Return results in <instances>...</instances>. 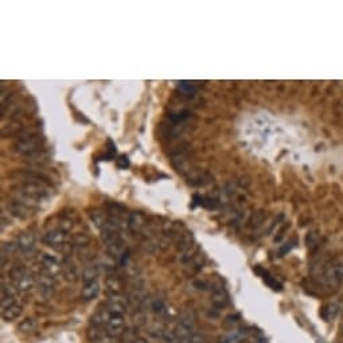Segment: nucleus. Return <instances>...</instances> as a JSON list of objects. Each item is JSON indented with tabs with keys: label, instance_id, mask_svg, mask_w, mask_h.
I'll list each match as a JSON object with an SVG mask.
<instances>
[{
	"label": "nucleus",
	"instance_id": "f257e3e1",
	"mask_svg": "<svg viewBox=\"0 0 343 343\" xmlns=\"http://www.w3.org/2000/svg\"><path fill=\"white\" fill-rule=\"evenodd\" d=\"M14 190L18 201L33 210L45 207L50 199V188L46 184L22 183L14 187Z\"/></svg>",
	"mask_w": 343,
	"mask_h": 343
},
{
	"label": "nucleus",
	"instance_id": "f03ea898",
	"mask_svg": "<svg viewBox=\"0 0 343 343\" xmlns=\"http://www.w3.org/2000/svg\"><path fill=\"white\" fill-rule=\"evenodd\" d=\"M43 144H45V138L42 135H30L19 139L14 144V148L21 155H35L37 152H39V150H42Z\"/></svg>",
	"mask_w": 343,
	"mask_h": 343
},
{
	"label": "nucleus",
	"instance_id": "7ed1b4c3",
	"mask_svg": "<svg viewBox=\"0 0 343 343\" xmlns=\"http://www.w3.org/2000/svg\"><path fill=\"white\" fill-rule=\"evenodd\" d=\"M322 280L327 285H338L343 281V264H330L322 273Z\"/></svg>",
	"mask_w": 343,
	"mask_h": 343
},
{
	"label": "nucleus",
	"instance_id": "20e7f679",
	"mask_svg": "<svg viewBox=\"0 0 343 343\" xmlns=\"http://www.w3.org/2000/svg\"><path fill=\"white\" fill-rule=\"evenodd\" d=\"M37 285L39 293L49 299L55 292V277L42 271L37 277Z\"/></svg>",
	"mask_w": 343,
	"mask_h": 343
},
{
	"label": "nucleus",
	"instance_id": "39448f33",
	"mask_svg": "<svg viewBox=\"0 0 343 343\" xmlns=\"http://www.w3.org/2000/svg\"><path fill=\"white\" fill-rule=\"evenodd\" d=\"M193 331H194L193 318H191V315L184 314L183 316L179 319V322L176 323L174 332H175L176 336L179 338V340H184V339H188L191 335L194 334Z\"/></svg>",
	"mask_w": 343,
	"mask_h": 343
},
{
	"label": "nucleus",
	"instance_id": "423d86ee",
	"mask_svg": "<svg viewBox=\"0 0 343 343\" xmlns=\"http://www.w3.org/2000/svg\"><path fill=\"white\" fill-rule=\"evenodd\" d=\"M106 334L112 335V336H122L123 332L126 331V319L123 315L112 314L106 324Z\"/></svg>",
	"mask_w": 343,
	"mask_h": 343
},
{
	"label": "nucleus",
	"instance_id": "0eeeda50",
	"mask_svg": "<svg viewBox=\"0 0 343 343\" xmlns=\"http://www.w3.org/2000/svg\"><path fill=\"white\" fill-rule=\"evenodd\" d=\"M67 240L66 232L61 231V229H53V231H49L46 235L43 236V243L47 244L49 247L53 248H59L63 247Z\"/></svg>",
	"mask_w": 343,
	"mask_h": 343
},
{
	"label": "nucleus",
	"instance_id": "6e6552de",
	"mask_svg": "<svg viewBox=\"0 0 343 343\" xmlns=\"http://www.w3.org/2000/svg\"><path fill=\"white\" fill-rule=\"evenodd\" d=\"M105 307L108 308L110 314L124 315L128 308V300L124 299L122 295H110Z\"/></svg>",
	"mask_w": 343,
	"mask_h": 343
},
{
	"label": "nucleus",
	"instance_id": "1a4fd4ad",
	"mask_svg": "<svg viewBox=\"0 0 343 343\" xmlns=\"http://www.w3.org/2000/svg\"><path fill=\"white\" fill-rule=\"evenodd\" d=\"M147 226L146 215L140 211H134L128 215V222H127V227L130 229V232L138 235L144 231V227Z\"/></svg>",
	"mask_w": 343,
	"mask_h": 343
},
{
	"label": "nucleus",
	"instance_id": "9d476101",
	"mask_svg": "<svg viewBox=\"0 0 343 343\" xmlns=\"http://www.w3.org/2000/svg\"><path fill=\"white\" fill-rule=\"evenodd\" d=\"M14 176H17L18 179L23 180V183H38V184L49 183V178H47L46 175H43V174H41V172L30 171V170L15 172Z\"/></svg>",
	"mask_w": 343,
	"mask_h": 343
},
{
	"label": "nucleus",
	"instance_id": "9b49d317",
	"mask_svg": "<svg viewBox=\"0 0 343 343\" xmlns=\"http://www.w3.org/2000/svg\"><path fill=\"white\" fill-rule=\"evenodd\" d=\"M7 209L14 217L19 218V219H27L33 215V209H30L26 205H23L22 202H19L18 199H14V201L7 202Z\"/></svg>",
	"mask_w": 343,
	"mask_h": 343
},
{
	"label": "nucleus",
	"instance_id": "f8f14e48",
	"mask_svg": "<svg viewBox=\"0 0 343 343\" xmlns=\"http://www.w3.org/2000/svg\"><path fill=\"white\" fill-rule=\"evenodd\" d=\"M41 265H42L43 272L49 273L54 277L62 271V265L59 264V261L55 259L54 256L51 255H43L41 257Z\"/></svg>",
	"mask_w": 343,
	"mask_h": 343
},
{
	"label": "nucleus",
	"instance_id": "ddd939ff",
	"mask_svg": "<svg viewBox=\"0 0 343 343\" xmlns=\"http://www.w3.org/2000/svg\"><path fill=\"white\" fill-rule=\"evenodd\" d=\"M17 247L18 251H21L25 255L33 253L34 249H35V237H34L33 233H30V232L22 233L17 240Z\"/></svg>",
	"mask_w": 343,
	"mask_h": 343
},
{
	"label": "nucleus",
	"instance_id": "4468645a",
	"mask_svg": "<svg viewBox=\"0 0 343 343\" xmlns=\"http://www.w3.org/2000/svg\"><path fill=\"white\" fill-rule=\"evenodd\" d=\"M210 301L215 308H225L229 304V295L223 288L214 289L210 296Z\"/></svg>",
	"mask_w": 343,
	"mask_h": 343
},
{
	"label": "nucleus",
	"instance_id": "2eb2a0df",
	"mask_svg": "<svg viewBox=\"0 0 343 343\" xmlns=\"http://www.w3.org/2000/svg\"><path fill=\"white\" fill-rule=\"evenodd\" d=\"M105 285H106V289L110 295H122L123 289H124V283L119 276H115V275H109L106 279H105Z\"/></svg>",
	"mask_w": 343,
	"mask_h": 343
},
{
	"label": "nucleus",
	"instance_id": "dca6fc26",
	"mask_svg": "<svg viewBox=\"0 0 343 343\" xmlns=\"http://www.w3.org/2000/svg\"><path fill=\"white\" fill-rule=\"evenodd\" d=\"M100 293V284L98 281H92V283H86L84 284L82 289H81V297L85 301H90L93 299H96Z\"/></svg>",
	"mask_w": 343,
	"mask_h": 343
},
{
	"label": "nucleus",
	"instance_id": "f3484780",
	"mask_svg": "<svg viewBox=\"0 0 343 343\" xmlns=\"http://www.w3.org/2000/svg\"><path fill=\"white\" fill-rule=\"evenodd\" d=\"M110 315L112 314L109 312V310L106 307H105V308H100L96 314L93 315L92 319H90V326L98 327V328L102 330V327H106V324H108V320L109 318H110Z\"/></svg>",
	"mask_w": 343,
	"mask_h": 343
},
{
	"label": "nucleus",
	"instance_id": "a211bd4d",
	"mask_svg": "<svg viewBox=\"0 0 343 343\" xmlns=\"http://www.w3.org/2000/svg\"><path fill=\"white\" fill-rule=\"evenodd\" d=\"M22 314H23V307L18 303H14L13 306L2 311V318L5 322H13V320L19 318Z\"/></svg>",
	"mask_w": 343,
	"mask_h": 343
},
{
	"label": "nucleus",
	"instance_id": "6ab92c4d",
	"mask_svg": "<svg viewBox=\"0 0 343 343\" xmlns=\"http://www.w3.org/2000/svg\"><path fill=\"white\" fill-rule=\"evenodd\" d=\"M27 273H29V271H27V268H26L23 264L22 263L15 264V265L11 267V269H10V272H9L10 280L13 281L14 284H17L18 281L22 280V279H23Z\"/></svg>",
	"mask_w": 343,
	"mask_h": 343
},
{
	"label": "nucleus",
	"instance_id": "aec40b11",
	"mask_svg": "<svg viewBox=\"0 0 343 343\" xmlns=\"http://www.w3.org/2000/svg\"><path fill=\"white\" fill-rule=\"evenodd\" d=\"M35 284H37V277H34L33 273L29 272L22 280L18 281L15 285H17V288L19 289V292H27V291H30Z\"/></svg>",
	"mask_w": 343,
	"mask_h": 343
},
{
	"label": "nucleus",
	"instance_id": "412c9836",
	"mask_svg": "<svg viewBox=\"0 0 343 343\" xmlns=\"http://www.w3.org/2000/svg\"><path fill=\"white\" fill-rule=\"evenodd\" d=\"M100 273V267L98 265H88L85 267L84 272H82V281L84 284L86 283H92V281H97V276Z\"/></svg>",
	"mask_w": 343,
	"mask_h": 343
},
{
	"label": "nucleus",
	"instance_id": "4be33fe9",
	"mask_svg": "<svg viewBox=\"0 0 343 343\" xmlns=\"http://www.w3.org/2000/svg\"><path fill=\"white\" fill-rule=\"evenodd\" d=\"M19 289L14 283H2V299H17Z\"/></svg>",
	"mask_w": 343,
	"mask_h": 343
},
{
	"label": "nucleus",
	"instance_id": "5701e85b",
	"mask_svg": "<svg viewBox=\"0 0 343 343\" xmlns=\"http://www.w3.org/2000/svg\"><path fill=\"white\" fill-rule=\"evenodd\" d=\"M62 273L63 279L66 281L74 283V281L78 280V271H77V268H75L73 264H63Z\"/></svg>",
	"mask_w": 343,
	"mask_h": 343
},
{
	"label": "nucleus",
	"instance_id": "b1692460",
	"mask_svg": "<svg viewBox=\"0 0 343 343\" xmlns=\"http://www.w3.org/2000/svg\"><path fill=\"white\" fill-rule=\"evenodd\" d=\"M90 244V237L85 233H78V235L73 236L71 239V247L75 248H86Z\"/></svg>",
	"mask_w": 343,
	"mask_h": 343
},
{
	"label": "nucleus",
	"instance_id": "393cba45",
	"mask_svg": "<svg viewBox=\"0 0 343 343\" xmlns=\"http://www.w3.org/2000/svg\"><path fill=\"white\" fill-rule=\"evenodd\" d=\"M35 327H37V322H35V319L34 318H25L23 320H21L19 322V324H18V330L21 331V332H31V331L35 330Z\"/></svg>",
	"mask_w": 343,
	"mask_h": 343
},
{
	"label": "nucleus",
	"instance_id": "a878e982",
	"mask_svg": "<svg viewBox=\"0 0 343 343\" xmlns=\"http://www.w3.org/2000/svg\"><path fill=\"white\" fill-rule=\"evenodd\" d=\"M90 218H92V221L96 223V226L98 229H102V227L106 225V222H108L109 219V218H106V215H105L102 211H100V210H94L93 213H90Z\"/></svg>",
	"mask_w": 343,
	"mask_h": 343
},
{
	"label": "nucleus",
	"instance_id": "bb28decb",
	"mask_svg": "<svg viewBox=\"0 0 343 343\" xmlns=\"http://www.w3.org/2000/svg\"><path fill=\"white\" fill-rule=\"evenodd\" d=\"M101 328H98V327H94V326H90L88 328V331H86V336H88V339L90 340V342L93 343H97L98 340H100V338L102 336V332H101Z\"/></svg>",
	"mask_w": 343,
	"mask_h": 343
},
{
	"label": "nucleus",
	"instance_id": "cd10ccee",
	"mask_svg": "<svg viewBox=\"0 0 343 343\" xmlns=\"http://www.w3.org/2000/svg\"><path fill=\"white\" fill-rule=\"evenodd\" d=\"M22 130V124L19 122H14L11 123L10 126L7 127H3V130H2V135L3 136H11V135H15L17 132H19V131Z\"/></svg>",
	"mask_w": 343,
	"mask_h": 343
},
{
	"label": "nucleus",
	"instance_id": "c85d7f7f",
	"mask_svg": "<svg viewBox=\"0 0 343 343\" xmlns=\"http://www.w3.org/2000/svg\"><path fill=\"white\" fill-rule=\"evenodd\" d=\"M154 338H163V335L166 334V330H164V326L162 323H154L152 326L150 327V331H148Z\"/></svg>",
	"mask_w": 343,
	"mask_h": 343
},
{
	"label": "nucleus",
	"instance_id": "c756f323",
	"mask_svg": "<svg viewBox=\"0 0 343 343\" xmlns=\"http://www.w3.org/2000/svg\"><path fill=\"white\" fill-rule=\"evenodd\" d=\"M132 319H134V324L136 328L146 324V314H144L142 310H135L134 315H132Z\"/></svg>",
	"mask_w": 343,
	"mask_h": 343
},
{
	"label": "nucleus",
	"instance_id": "7c9ffc66",
	"mask_svg": "<svg viewBox=\"0 0 343 343\" xmlns=\"http://www.w3.org/2000/svg\"><path fill=\"white\" fill-rule=\"evenodd\" d=\"M151 308H152V311L158 315H164L166 312H167L166 304H164L163 301L160 300V299H155V300H152Z\"/></svg>",
	"mask_w": 343,
	"mask_h": 343
},
{
	"label": "nucleus",
	"instance_id": "2f4dec72",
	"mask_svg": "<svg viewBox=\"0 0 343 343\" xmlns=\"http://www.w3.org/2000/svg\"><path fill=\"white\" fill-rule=\"evenodd\" d=\"M179 89H180V92L183 93V94H186V96H193L194 93L197 92V88H195L193 84L186 82V81L179 82Z\"/></svg>",
	"mask_w": 343,
	"mask_h": 343
},
{
	"label": "nucleus",
	"instance_id": "473e14b6",
	"mask_svg": "<svg viewBox=\"0 0 343 343\" xmlns=\"http://www.w3.org/2000/svg\"><path fill=\"white\" fill-rule=\"evenodd\" d=\"M162 343H180V340L174 331H166V334L162 338Z\"/></svg>",
	"mask_w": 343,
	"mask_h": 343
},
{
	"label": "nucleus",
	"instance_id": "72a5a7b5",
	"mask_svg": "<svg viewBox=\"0 0 343 343\" xmlns=\"http://www.w3.org/2000/svg\"><path fill=\"white\" fill-rule=\"evenodd\" d=\"M264 280H265V283H267L269 287H272V289H275V291H280L281 289V285L279 284L272 276H269V273H264Z\"/></svg>",
	"mask_w": 343,
	"mask_h": 343
},
{
	"label": "nucleus",
	"instance_id": "f704fd0d",
	"mask_svg": "<svg viewBox=\"0 0 343 343\" xmlns=\"http://www.w3.org/2000/svg\"><path fill=\"white\" fill-rule=\"evenodd\" d=\"M116 164H118V167L122 168V170L128 168L130 167V159H128V156L120 155L119 156V159H116Z\"/></svg>",
	"mask_w": 343,
	"mask_h": 343
},
{
	"label": "nucleus",
	"instance_id": "c9c22d12",
	"mask_svg": "<svg viewBox=\"0 0 343 343\" xmlns=\"http://www.w3.org/2000/svg\"><path fill=\"white\" fill-rule=\"evenodd\" d=\"M188 115H190V113H188L187 110H182V112L176 113V115H172L171 120L172 122H175V123L183 122V120H186V119L188 118Z\"/></svg>",
	"mask_w": 343,
	"mask_h": 343
},
{
	"label": "nucleus",
	"instance_id": "e433bc0d",
	"mask_svg": "<svg viewBox=\"0 0 343 343\" xmlns=\"http://www.w3.org/2000/svg\"><path fill=\"white\" fill-rule=\"evenodd\" d=\"M97 343H115V336H112V335H109L105 332Z\"/></svg>",
	"mask_w": 343,
	"mask_h": 343
},
{
	"label": "nucleus",
	"instance_id": "4c0bfd02",
	"mask_svg": "<svg viewBox=\"0 0 343 343\" xmlns=\"http://www.w3.org/2000/svg\"><path fill=\"white\" fill-rule=\"evenodd\" d=\"M218 343H235L231 335H222L218 338Z\"/></svg>",
	"mask_w": 343,
	"mask_h": 343
},
{
	"label": "nucleus",
	"instance_id": "58836bf2",
	"mask_svg": "<svg viewBox=\"0 0 343 343\" xmlns=\"http://www.w3.org/2000/svg\"><path fill=\"white\" fill-rule=\"evenodd\" d=\"M132 343H148V340L146 338H143V336H138Z\"/></svg>",
	"mask_w": 343,
	"mask_h": 343
},
{
	"label": "nucleus",
	"instance_id": "ea45409f",
	"mask_svg": "<svg viewBox=\"0 0 343 343\" xmlns=\"http://www.w3.org/2000/svg\"><path fill=\"white\" fill-rule=\"evenodd\" d=\"M342 314H343V311H342Z\"/></svg>",
	"mask_w": 343,
	"mask_h": 343
}]
</instances>
